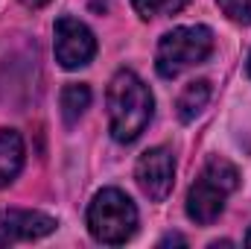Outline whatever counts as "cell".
I'll list each match as a JSON object with an SVG mask.
<instances>
[{"instance_id": "6da1fadb", "label": "cell", "mask_w": 251, "mask_h": 249, "mask_svg": "<svg viewBox=\"0 0 251 249\" xmlns=\"http://www.w3.org/2000/svg\"><path fill=\"white\" fill-rule=\"evenodd\" d=\"M155 112V100L149 85L131 73L120 70L108 85V118H111V135L120 144H131L140 138V132L149 126Z\"/></svg>"}, {"instance_id": "7a4b0ae2", "label": "cell", "mask_w": 251, "mask_h": 249, "mask_svg": "<svg viewBox=\"0 0 251 249\" xmlns=\"http://www.w3.org/2000/svg\"><path fill=\"white\" fill-rule=\"evenodd\" d=\"M237 185H240V173H237V167H234L231 161L213 156V158L204 164L201 176L196 179V185L190 187V193H187L190 220L204 223V226L213 223V220L222 214L228 193H231Z\"/></svg>"}, {"instance_id": "3957f363", "label": "cell", "mask_w": 251, "mask_h": 249, "mask_svg": "<svg viewBox=\"0 0 251 249\" xmlns=\"http://www.w3.org/2000/svg\"><path fill=\"white\" fill-rule=\"evenodd\" d=\"M88 229L100 244L120 247L137 232V208L117 187H105L88 208Z\"/></svg>"}, {"instance_id": "277c9868", "label": "cell", "mask_w": 251, "mask_h": 249, "mask_svg": "<svg viewBox=\"0 0 251 249\" xmlns=\"http://www.w3.org/2000/svg\"><path fill=\"white\" fill-rule=\"evenodd\" d=\"M210 53H213V32L207 27H176L161 38L155 67L161 76L173 79L193 64H201Z\"/></svg>"}, {"instance_id": "5b68a950", "label": "cell", "mask_w": 251, "mask_h": 249, "mask_svg": "<svg viewBox=\"0 0 251 249\" xmlns=\"http://www.w3.org/2000/svg\"><path fill=\"white\" fill-rule=\"evenodd\" d=\"M94 56H97L94 32L76 18H59L56 21V59L62 62V67L67 70L85 67Z\"/></svg>"}, {"instance_id": "8992f818", "label": "cell", "mask_w": 251, "mask_h": 249, "mask_svg": "<svg viewBox=\"0 0 251 249\" xmlns=\"http://www.w3.org/2000/svg\"><path fill=\"white\" fill-rule=\"evenodd\" d=\"M134 179L140 190L161 202L167 199V193L173 190V179H176V161H173V153L164 150V147H152L146 150L140 158H137V167H134Z\"/></svg>"}, {"instance_id": "52a82bcc", "label": "cell", "mask_w": 251, "mask_h": 249, "mask_svg": "<svg viewBox=\"0 0 251 249\" xmlns=\"http://www.w3.org/2000/svg\"><path fill=\"white\" fill-rule=\"evenodd\" d=\"M0 229L12 238L35 241L56 229V217H50L44 211H29V208H6V211H0Z\"/></svg>"}, {"instance_id": "ba28073f", "label": "cell", "mask_w": 251, "mask_h": 249, "mask_svg": "<svg viewBox=\"0 0 251 249\" xmlns=\"http://www.w3.org/2000/svg\"><path fill=\"white\" fill-rule=\"evenodd\" d=\"M24 167V138L15 129H0V187L15 182Z\"/></svg>"}, {"instance_id": "9c48e42d", "label": "cell", "mask_w": 251, "mask_h": 249, "mask_svg": "<svg viewBox=\"0 0 251 249\" xmlns=\"http://www.w3.org/2000/svg\"><path fill=\"white\" fill-rule=\"evenodd\" d=\"M207 100H210V85H207L204 79H199V82H190L187 88L181 91L178 103H176V109H178V118H181L184 124L196 121V115H201V109L207 106Z\"/></svg>"}, {"instance_id": "30bf717a", "label": "cell", "mask_w": 251, "mask_h": 249, "mask_svg": "<svg viewBox=\"0 0 251 249\" xmlns=\"http://www.w3.org/2000/svg\"><path fill=\"white\" fill-rule=\"evenodd\" d=\"M91 106V88L88 85H82V82H70V85H64L62 91V115L67 124H76L82 115H85V109Z\"/></svg>"}, {"instance_id": "8fae6325", "label": "cell", "mask_w": 251, "mask_h": 249, "mask_svg": "<svg viewBox=\"0 0 251 249\" xmlns=\"http://www.w3.org/2000/svg\"><path fill=\"white\" fill-rule=\"evenodd\" d=\"M190 0H131V6L137 9L140 18H164V15H176L187 6Z\"/></svg>"}, {"instance_id": "7c38bea8", "label": "cell", "mask_w": 251, "mask_h": 249, "mask_svg": "<svg viewBox=\"0 0 251 249\" xmlns=\"http://www.w3.org/2000/svg\"><path fill=\"white\" fill-rule=\"evenodd\" d=\"M219 9H222L234 24L251 27V0H219Z\"/></svg>"}, {"instance_id": "4fadbf2b", "label": "cell", "mask_w": 251, "mask_h": 249, "mask_svg": "<svg viewBox=\"0 0 251 249\" xmlns=\"http://www.w3.org/2000/svg\"><path fill=\"white\" fill-rule=\"evenodd\" d=\"M170 244H184V238H181V235H170V238L161 241V247H170Z\"/></svg>"}, {"instance_id": "5bb4252c", "label": "cell", "mask_w": 251, "mask_h": 249, "mask_svg": "<svg viewBox=\"0 0 251 249\" xmlns=\"http://www.w3.org/2000/svg\"><path fill=\"white\" fill-rule=\"evenodd\" d=\"M24 6H29V9H38V6H44V3H50V0H21Z\"/></svg>"}, {"instance_id": "9a60e30c", "label": "cell", "mask_w": 251, "mask_h": 249, "mask_svg": "<svg viewBox=\"0 0 251 249\" xmlns=\"http://www.w3.org/2000/svg\"><path fill=\"white\" fill-rule=\"evenodd\" d=\"M246 247H251V232H249V238H246Z\"/></svg>"}, {"instance_id": "2e32d148", "label": "cell", "mask_w": 251, "mask_h": 249, "mask_svg": "<svg viewBox=\"0 0 251 249\" xmlns=\"http://www.w3.org/2000/svg\"><path fill=\"white\" fill-rule=\"evenodd\" d=\"M249 73H251V56H249Z\"/></svg>"}]
</instances>
